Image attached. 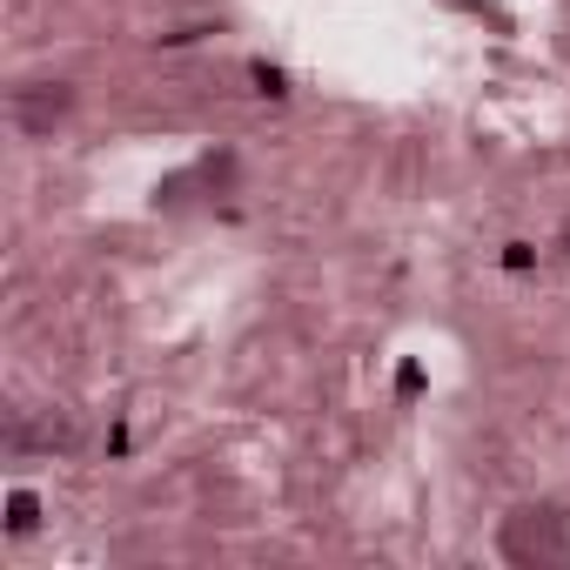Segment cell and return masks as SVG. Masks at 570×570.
<instances>
[{"label":"cell","mask_w":570,"mask_h":570,"mask_svg":"<svg viewBox=\"0 0 570 570\" xmlns=\"http://www.w3.org/2000/svg\"><path fill=\"white\" fill-rule=\"evenodd\" d=\"M497 550L517 570H570V510L563 503H517L497 530Z\"/></svg>","instance_id":"1"},{"label":"cell","mask_w":570,"mask_h":570,"mask_svg":"<svg viewBox=\"0 0 570 570\" xmlns=\"http://www.w3.org/2000/svg\"><path fill=\"white\" fill-rule=\"evenodd\" d=\"M68 108H75V95H68L61 81L14 88V128H21V135H35V141H41V135H55V121H61Z\"/></svg>","instance_id":"2"},{"label":"cell","mask_w":570,"mask_h":570,"mask_svg":"<svg viewBox=\"0 0 570 570\" xmlns=\"http://www.w3.org/2000/svg\"><path fill=\"white\" fill-rule=\"evenodd\" d=\"M228 175H235V161H228V155H222V161H215V155L202 161V181H228ZM188 181H195V175H175V181H161V188H155V202H168V208H175Z\"/></svg>","instance_id":"3"},{"label":"cell","mask_w":570,"mask_h":570,"mask_svg":"<svg viewBox=\"0 0 570 570\" xmlns=\"http://www.w3.org/2000/svg\"><path fill=\"white\" fill-rule=\"evenodd\" d=\"M35 523H41V503H35V490H14V497H8V530H14V537H28Z\"/></svg>","instance_id":"4"},{"label":"cell","mask_w":570,"mask_h":570,"mask_svg":"<svg viewBox=\"0 0 570 570\" xmlns=\"http://www.w3.org/2000/svg\"><path fill=\"white\" fill-rule=\"evenodd\" d=\"M255 88H262V95H289V81H282V68H268V61H255Z\"/></svg>","instance_id":"5"}]
</instances>
